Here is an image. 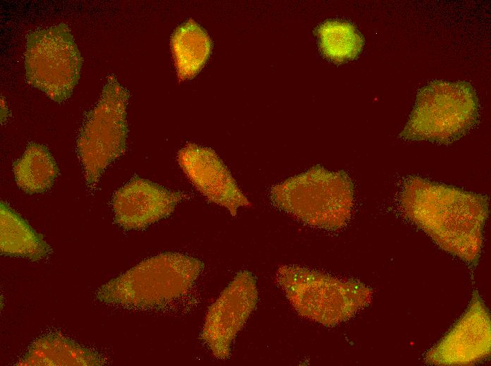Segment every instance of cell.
<instances>
[{"label": "cell", "instance_id": "cell-1", "mask_svg": "<svg viewBox=\"0 0 491 366\" xmlns=\"http://www.w3.org/2000/svg\"><path fill=\"white\" fill-rule=\"evenodd\" d=\"M401 206L444 251L468 263H478L489 213L485 195L411 177L404 184Z\"/></svg>", "mask_w": 491, "mask_h": 366}, {"label": "cell", "instance_id": "cell-2", "mask_svg": "<svg viewBox=\"0 0 491 366\" xmlns=\"http://www.w3.org/2000/svg\"><path fill=\"white\" fill-rule=\"evenodd\" d=\"M270 198L277 208L306 225L337 230L351 218L354 189L345 172L317 165L274 185Z\"/></svg>", "mask_w": 491, "mask_h": 366}, {"label": "cell", "instance_id": "cell-3", "mask_svg": "<svg viewBox=\"0 0 491 366\" xmlns=\"http://www.w3.org/2000/svg\"><path fill=\"white\" fill-rule=\"evenodd\" d=\"M203 269L195 258L164 253L142 261L99 290V300L136 308L166 304L186 294Z\"/></svg>", "mask_w": 491, "mask_h": 366}, {"label": "cell", "instance_id": "cell-4", "mask_svg": "<svg viewBox=\"0 0 491 366\" xmlns=\"http://www.w3.org/2000/svg\"><path fill=\"white\" fill-rule=\"evenodd\" d=\"M277 282L300 315L325 326L350 319L372 297L371 289L361 282L298 266L281 267Z\"/></svg>", "mask_w": 491, "mask_h": 366}, {"label": "cell", "instance_id": "cell-5", "mask_svg": "<svg viewBox=\"0 0 491 366\" xmlns=\"http://www.w3.org/2000/svg\"><path fill=\"white\" fill-rule=\"evenodd\" d=\"M478 115V97L469 83L434 81L418 93L400 137L448 144L467 133Z\"/></svg>", "mask_w": 491, "mask_h": 366}, {"label": "cell", "instance_id": "cell-6", "mask_svg": "<svg viewBox=\"0 0 491 366\" xmlns=\"http://www.w3.org/2000/svg\"><path fill=\"white\" fill-rule=\"evenodd\" d=\"M128 100L127 91L109 77L83 122L76 149L90 189L96 187L105 169L126 151Z\"/></svg>", "mask_w": 491, "mask_h": 366}, {"label": "cell", "instance_id": "cell-7", "mask_svg": "<svg viewBox=\"0 0 491 366\" xmlns=\"http://www.w3.org/2000/svg\"><path fill=\"white\" fill-rule=\"evenodd\" d=\"M82 61L71 30L63 23L33 31L27 37L26 79L57 103L72 94Z\"/></svg>", "mask_w": 491, "mask_h": 366}, {"label": "cell", "instance_id": "cell-8", "mask_svg": "<svg viewBox=\"0 0 491 366\" xmlns=\"http://www.w3.org/2000/svg\"><path fill=\"white\" fill-rule=\"evenodd\" d=\"M257 291L253 275L238 272L209 308L201 336L213 355L227 358L237 333L256 306Z\"/></svg>", "mask_w": 491, "mask_h": 366}, {"label": "cell", "instance_id": "cell-9", "mask_svg": "<svg viewBox=\"0 0 491 366\" xmlns=\"http://www.w3.org/2000/svg\"><path fill=\"white\" fill-rule=\"evenodd\" d=\"M490 320L477 291L461 318L426 354L428 362L465 365L479 362L490 352Z\"/></svg>", "mask_w": 491, "mask_h": 366}, {"label": "cell", "instance_id": "cell-10", "mask_svg": "<svg viewBox=\"0 0 491 366\" xmlns=\"http://www.w3.org/2000/svg\"><path fill=\"white\" fill-rule=\"evenodd\" d=\"M177 160L189 180L209 201L226 208L234 216L239 207L250 206L230 171L211 149L188 143L178 151Z\"/></svg>", "mask_w": 491, "mask_h": 366}, {"label": "cell", "instance_id": "cell-11", "mask_svg": "<svg viewBox=\"0 0 491 366\" xmlns=\"http://www.w3.org/2000/svg\"><path fill=\"white\" fill-rule=\"evenodd\" d=\"M188 197L147 179L134 177L113 196L115 220L126 229H140L169 216Z\"/></svg>", "mask_w": 491, "mask_h": 366}, {"label": "cell", "instance_id": "cell-12", "mask_svg": "<svg viewBox=\"0 0 491 366\" xmlns=\"http://www.w3.org/2000/svg\"><path fill=\"white\" fill-rule=\"evenodd\" d=\"M0 213V249L2 254L34 261L47 255L49 251L47 244L19 214L4 202H1Z\"/></svg>", "mask_w": 491, "mask_h": 366}, {"label": "cell", "instance_id": "cell-13", "mask_svg": "<svg viewBox=\"0 0 491 366\" xmlns=\"http://www.w3.org/2000/svg\"><path fill=\"white\" fill-rule=\"evenodd\" d=\"M171 46L178 77L184 80L193 77L204 66L212 42L207 32L190 19L175 30Z\"/></svg>", "mask_w": 491, "mask_h": 366}, {"label": "cell", "instance_id": "cell-14", "mask_svg": "<svg viewBox=\"0 0 491 366\" xmlns=\"http://www.w3.org/2000/svg\"><path fill=\"white\" fill-rule=\"evenodd\" d=\"M20 365H99L100 357L58 335L40 338L30 347Z\"/></svg>", "mask_w": 491, "mask_h": 366}, {"label": "cell", "instance_id": "cell-15", "mask_svg": "<svg viewBox=\"0 0 491 366\" xmlns=\"http://www.w3.org/2000/svg\"><path fill=\"white\" fill-rule=\"evenodd\" d=\"M13 170L17 185L30 194L49 189L59 172L48 149L36 143L26 146L22 156L13 163Z\"/></svg>", "mask_w": 491, "mask_h": 366}, {"label": "cell", "instance_id": "cell-16", "mask_svg": "<svg viewBox=\"0 0 491 366\" xmlns=\"http://www.w3.org/2000/svg\"><path fill=\"white\" fill-rule=\"evenodd\" d=\"M317 34L322 52L336 61L354 58L363 45L355 27L346 22L327 21L320 25Z\"/></svg>", "mask_w": 491, "mask_h": 366}]
</instances>
